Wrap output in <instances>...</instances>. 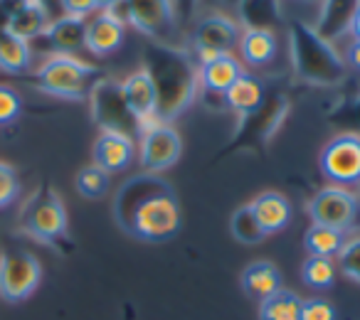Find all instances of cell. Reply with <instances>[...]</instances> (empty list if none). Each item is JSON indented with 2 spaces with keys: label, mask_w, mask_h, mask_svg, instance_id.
Instances as JSON below:
<instances>
[{
  "label": "cell",
  "mask_w": 360,
  "mask_h": 320,
  "mask_svg": "<svg viewBox=\"0 0 360 320\" xmlns=\"http://www.w3.org/2000/svg\"><path fill=\"white\" fill-rule=\"evenodd\" d=\"M84 32H86V20L62 15L47 25L42 37L52 45L55 55H75L77 50L84 47Z\"/></svg>",
  "instance_id": "obj_20"
},
{
  "label": "cell",
  "mask_w": 360,
  "mask_h": 320,
  "mask_svg": "<svg viewBox=\"0 0 360 320\" xmlns=\"http://www.w3.org/2000/svg\"><path fill=\"white\" fill-rule=\"evenodd\" d=\"M250 207L266 236L286 229L291 222V202L286 200L281 192H274V190L262 192V195H257L255 200L250 202Z\"/></svg>",
  "instance_id": "obj_18"
},
{
  "label": "cell",
  "mask_w": 360,
  "mask_h": 320,
  "mask_svg": "<svg viewBox=\"0 0 360 320\" xmlns=\"http://www.w3.org/2000/svg\"><path fill=\"white\" fill-rule=\"evenodd\" d=\"M230 227H232V234H235V239L240 241V244H259L266 236L250 205L237 207L235 215H232Z\"/></svg>",
  "instance_id": "obj_27"
},
{
  "label": "cell",
  "mask_w": 360,
  "mask_h": 320,
  "mask_svg": "<svg viewBox=\"0 0 360 320\" xmlns=\"http://www.w3.org/2000/svg\"><path fill=\"white\" fill-rule=\"evenodd\" d=\"M146 72L158 94L155 119L170 124L193 104L198 91V72L191 55L173 45H150L146 50Z\"/></svg>",
  "instance_id": "obj_2"
},
{
  "label": "cell",
  "mask_w": 360,
  "mask_h": 320,
  "mask_svg": "<svg viewBox=\"0 0 360 320\" xmlns=\"http://www.w3.org/2000/svg\"><path fill=\"white\" fill-rule=\"evenodd\" d=\"M121 94H124V101L131 114H134V119L141 124V131L158 121L155 119L158 94H155L153 79H150V74L146 69H139L126 76V81H121Z\"/></svg>",
  "instance_id": "obj_13"
},
{
  "label": "cell",
  "mask_w": 360,
  "mask_h": 320,
  "mask_svg": "<svg viewBox=\"0 0 360 320\" xmlns=\"http://www.w3.org/2000/svg\"><path fill=\"white\" fill-rule=\"evenodd\" d=\"M106 13L116 15L124 25H134L158 45H170V37L175 35L173 0H121L114 11Z\"/></svg>",
  "instance_id": "obj_7"
},
{
  "label": "cell",
  "mask_w": 360,
  "mask_h": 320,
  "mask_svg": "<svg viewBox=\"0 0 360 320\" xmlns=\"http://www.w3.org/2000/svg\"><path fill=\"white\" fill-rule=\"evenodd\" d=\"M358 8H360V0H323L319 22H316L314 30L326 42L333 45L338 37L350 32V25H353V18L358 13Z\"/></svg>",
  "instance_id": "obj_17"
},
{
  "label": "cell",
  "mask_w": 360,
  "mask_h": 320,
  "mask_svg": "<svg viewBox=\"0 0 360 320\" xmlns=\"http://www.w3.org/2000/svg\"><path fill=\"white\" fill-rule=\"evenodd\" d=\"M32 65V47L27 40H20L6 27L0 30V72L3 74H25Z\"/></svg>",
  "instance_id": "obj_24"
},
{
  "label": "cell",
  "mask_w": 360,
  "mask_h": 320,
  "mask_svg": "<svg viewBox=\"0 0 360 320\" xmlns=\"http://www.w3.org/2000/svg\"><path fill=\"white\" fill-rule=\"evenodd\" d=\"M89 104L91 116L101 126V131H121V133L131 135L141 133V124L134 119L121 94V84L111 79H101L89 91Z\"/></svg>",
  "instance_id": "obj_8"
},
{
  "label": "cell",
  "mask_w": 360,
  "mask_h": 320,
  "mask_svg": "<svg viewBox=\"0 0 360 320\" xmlns=\"http://www.w3.org/2000/svg\"><path fill=\"white\" fill-rule=\"evenodd\" d=\"M126 37V25L111 13L101 11L96 13L91 20H86V32H84V50H89L96 57L114 55Z\"/></svg>",
  "instance_id": "obj_15"
},
{
  "label": "cell",
  "mask_w": 360,
  "mask_h": 320,
  "mask_svg": "<svg viewBox=\"0 0 360 320\" xmlns=\"http://www.w3.org/2000/svg\"><path fill=\"white\" fill-rule=\"evenodd\" d=\"M240 25L227 15H207L193 30V52L198 57V65L217 60L220 55H230L235 45H240Z\"/></svg>",
  "instance_id": "obj_9"
},
{
  "label": "cell",
  "mask_w": 360,
  "mask_h": 320,
  "mask_svg": "<svg viewBox=\"0 0 360 320\" xmlns=\"http://www.w3.org/2000/svg\"><path fill=\"white\" fill-rule=\"evenodd\" d=\"M67 207L60 192L50 185H42L22 202L18 212V229L42 244L57 246L67 236Z\"/></svg>",
  "instance_id": "obj_4"
},
{
  "label": "cell",
  "mask_w": 360,
  "mask_h": 320,
  "mask_svg": "<svg viewBox=\"0 0 360 320\" xmlns=\"http://www.w3.org/2000/svg\"><path fill=\"white\" fill-rule=\"evenodd\" d=\"M62 13L70 18H79V20H86L91 13H96V3L94 0H60Z\"/></svg>",
  "instance_id": "obj_34"
},
{
  "label": "cell",
  "mask_w": 360,
  "mask_h": 320,
  "mask_svg": "<svg viewBox=\"0 0 360 320\" xmlns=\"http://www.w3.org/2000/svg\"><path fill=\"white\" fill-rule=\"evenodd\" d=\"M77 192H79L82 197H86V200H99V197L106 195V190H109V173L101 171L99 166H86L82 168L79 173H77Z\"/></svg>",
  "instance_id": "obj_28"
},
{
  "label": "cell",
  "mask_w": 360,
  "mask_h": 320,
  "mask_svg": "<svg viewBox=\"0 0 360 320\" xmlns=\"http://www.w3.org/2000/svg\"><path fill=\"white\" fill-rule=\"evenodd\" d=\"M301 320H335V310L328 300L311 298L301 305Z\"/></svg>",
  "instance_id": "obj_33"
},
{
  "label": "cell",
  "mask_w": 360,
  "mask_h": 320,
  "mask_svg": "<svg viewBox=\"0 0 360 320\" xmlns=\"http://www.w3.org/2000/svg\"><path fill=\"white\" fill-rule=\"evenodd\" d=\"M345 62H348L353 69L360 72V40H353L345 50Z\"/></svg>",
  "instance_id": "obj_35"
},
{
  "label": "cell",
  "mask_w": 360,
  "mask_h": 320,
  "mask_svg": "<svg viewBox=\"0 0 360 320\" xmlns=\"http://www.w3.org/2000/svg\"><path fill=\"white\" fill-rule=\"evenodd\" d=\"M240 52L247 65L264 67L279 52V40H276L274 30H245L240 37Z\"/></svg>",
  "instance_id": "obj_23"
},
{
  "label": "cell",
  "mask_w": 360,
  "mask_h": 320,
  "mask_svg": "<svg viewBox=\"0 0 360 320\" xmlns=\"http://www.w3.org/2000/svg\"><path fill=\"white\" fill-rule=\"evenodd\" d=\"M304 300L294 291H276L274 295L259 300V320H301Z\"/></svg>",
  "instance_id": "obj_25"
},
{
  "label": "cell",
  "mask_w": 360,
  "mask_h": 320,
  "mask_svg": "<svg viewBox=\"0 0 360 320\" xmlns=\"http://www.w3.org/2000/svg\"><path fill=\"white\" fill-rule=\"evenodd\" d=\"M301 276L304 284L311 288H330L335 281V264L333 259H323V256H309L301 266Z\"/></svg>",
  "instance_id": "obj_29"
},
{
  "label": "cell",
  "mask_w": 360,
  "mask_h": 320,
  "mask_svg": "<svg viewBox=\"0 0 360 320\" xmlns=\"http://www.w3.org/2000/svg\"><path fill=\"white\" fill-rule=\"evenodd\" d=\"M242 74H245V67H242V62L237 60V57L220 55L217 60H212L200 67L198 81H200V84L205 86V91H210V94L225 96V91L230 89Z\"/></svg>",
  "instance_id": "obj_19"
},
{
  "label": "cell",
  "mask_w": 360,
  "mask_h": 320,
  "mask_svg": "<svg viewBox=\"0 0 360 320\" xmlns=\"http://www.w3.org/2000/svg\"><path fill=\"white\" fill-rule=\"evenodd\" d=\"M20 195V178L15 168L8 166L6 160H0V210L11 207Z\"/></svg>",
  "instance_id": "obj_30"
},
{
  "label": "cell",
  "mask_w": 360,
  "mask_h": 320,
  "mask_svg": "<svg viewBox=\"0 0 360 320\" xmlns=\"http://www.w3.org/2000/svg\"><path fill=\"white\" fill-rule=\"evenodd\" d=\"M134 138L121 131H101L94 140V148H91V158H94V166H99L101 171L121 173L131 166L134 160Z\"/></svg>",
  "instance_id": "obj_14"
},
{
  "label": "cell",
  "mask_w": 360,
  "mask_h": 320,
  "mask_svg": "<svg viewBox=\"0 0 360 320\" xmlns=\"http://www.w3.org/2000/svg\"><path fill=\"white\" fill-rule=\"evenodd\" d=\"M291 62L304 81L319 86H333L345 79V62L330 42H326L314 27L294 22L289 30Z\"/></svg>",
  "instance_id": "obj_3"
},
{
  "label": "cell",
  "mask_w": 360,
  "mask_h": 320,
  "mask_svg": "<svg viewBox=\"0 0 360 320\" xmlns=\"http://www.w3.org/2000/svg\"><path fill=\"white\" fill-rule=\"evenodd\" d=\"M42 281V264L32 251L18 246L0 249V298L6 303H22L37 291Z\"/></svg>",
  "instance_id": "obj_6"
},
{
  "label": "cell",
  "mask_w": 360,
  "mask_h": 320,
  "mask_svg": "<svg viewBox=\"0 0 360 320\" xmlns=\"http://www.w3.org/2000/svg\"><path fill=\"white\" fill-rule=\"evenodd\" d=\"M22 111V99L13 86L0 84V126H11Z\"/></svg>",
  "instance_id": "obj_32"
},
{
  "label": "cell",
  "mask_w": 360,
  "mask_h": 320,
  "mask_svg": "<svg viewBox=\"0 0 360 320\" xmlns=\"http://www.w3.org/2000/svg\"><path fill=\"white\" fill-rule=\"evenodd\" d=\"M183 155L180 133L170 124L155 121L141 131V166L146 173H163L173 168Z\"/></svg>",
  "instance_id": "obj_10"
},
{
  "label": "cell",
  "mask_w": 360,
  "mask_h": 320,
  "mask_svg": "<svg viewBox=\"0 0 360 320\" xmlns=\"http://www.w3.org/2000/svg\"><path fill=\"white\" fill-rule=\"evenodd\" d=\"M321 173L335 185L360 182V135L340 133L321 153Z\"/></svg>",
  "instance_id": "obj_11"
},
{
  "label": "cell",
  "mask_w": 360,
  "mask_h": 320,
  "mask_svg": "<svg viewBox=\"0 0 360 320\" xmlns=\"http://www.w3.org/2000/svg\"><path fill=\"white\" fill-rule=\"evenodd\" d=\"M304 244H306V249H309L311 256L333 259V256H338V251L343 249L345 239H343V232L330 229V227L311 225L309 232H306V236H304Z\"/></svg>",
  "instance_id": "obj_26"
},
{
  "label": "cell",
  "mask_w": 360,
  "mask_h": 320,
  "mask_svg": "<svg viewBox=\"0 0 360 320\" xmlns=\"http://www.w3.org/2000/svg\"><path fill=\"white\" fill-rule=\"evenodd\" d=\"M114 217L121 229L143 241H168L183 225V212L173 187L155 173L134 175L119 187Z\"/></svg>",
  "instance_id": "obj_1"
},
{
  "label": "cell",
  "mask_w": 360,
  "mask_h": 320,
  "mask_svg": "<svg viewBox=\"0 0 360 320\" xmlns=\"http://www.w3.org/2000/svg\"><path fill=\"white\" fill-rule=\"evenodd\" d=\"M350 35H353L355 40H360V8H358V13H355V18H353V25H350Z\"/></svg>",
  "instance_id": "obj_37"
},
{
  "label": "cell",
  "mask_w": 360,
  "mask_h": 320,
  "mask_svg": "<svg viewBox=\"0 0 360 320\" xmlns=\"http://www.w3.org/2000/svg\"><path fill=\"white\" fill-rule=\"evenodd\" d=\"M242 286L257 300H264L281 291V274L271 261H252L242 274Z\"/></svg>",
  "instance_id": "obj_22"
},
{
  "label": "cell",
  "mask_w": 360,
  "mask_h": 320,
  "mask_svg": "<svg viewBox=\"0 0 360 320\" xmlns=\"http://www.w3.org/2000/svg\"><path fill=\"white\" fill-rule=\"evenodd\" d=\"M50 11L42 0H18V6L8 13L6 30L13 32L20 40H35L42 37L50 25Z\"/></svg>",
  "instance_id": "obj_16"
},
{
  "label": "cell",
  "mask_w": 360,
  "mask_h": 320,
  "mask_svg": "<svg viewBox=\"0 0 360 320\" xmlns=\"http://www.w3.org/2000/svg\"><path fill=\"white\" fill-rule=\"evenodd\" d=\"M338 269L343 271V276H348L350 281L360 284V236L345 241L343 249L338 251Z\"/></svg>",
  "instance_id": "obj_31"
},
{
  "label": "cell",
  "mask_w": 360,
  "mask_h": 320,
  "mask_svg": "<svg viewBox=\"0 0 360 320\" xmlns=\"http://www.w3.org/2000/svg\"><path fill=\"white\" fill-rule=\"evenodd\" d=\"M309 217L314 225L345 232L358 220V197L345 187H323L309 202Z\"/></svg>",
  "instance_id": "obj_12"
},
{
  "label": "cell",
  "mask_w": 360,
  "mask_h": 320,
  "mask_svg": "<svg viewBox=\"0 0 360 320\" xmlns=\"http://www.w3.org/2000/svg\"><path fill=\"white\" fill-rule=\"evenodd\" d=\"M94 3H96V11H114L121 0H94Z\"/></svg>",
  "instance_id": "obj_36"
},
{
  "label": "cell",
  "mask_w": 360,
  "mask_h": 320,
  "mask_svg": "<svg viewBox=\"0 0 360 320\" xmlns=\"http://www.w3.org/2000/svg\"><path fill=\"white\" fill-rule=\"evenodd\" d=\"M222 99L227 101L232 111H237L240 116H252L262 109L264 104V86L257 76L252 74H242L230 89L225 91Z\"/></svg>",
  "instance_id": "obj_21"
},
{
  "label": "cell",
  "mask_w": 360,
  "mask_h": 320,
  "mask_svg": "<svg viewBox=\"0 0 360 320\" xmlns=\"http://www.w3.org/2000/svg\"><path fill=\"white\" fill-rule=\"evenodd\" d=\"M96 67L82 62L75 55H52L35 72V84L40 91L57 99H86L96 84Z\"/></svg>",
  "instance_id": "obj_5"
}]
</instances>
